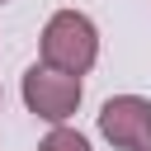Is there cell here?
Wrapping results in <instances>:
<instances>
[{"label":"cell","mask_w":151,"mask_h":151,"mask_svg":"<svg viewBox=\"0 0 151 151\" xmlns=\"http://www.w3.org/2000/svg\"><path fill=\"white\" fill-rule=\"evenodd\" d=\"M80 76H66V71H52V66H28L24 71V104L28 113H38L42 123L61 127L76 109H80Z\"/></svg>","instance_id":"2"},{"label":"cell","mask_w":151,"mask_h":151,"mask_svg":"<svg viewBox=\"0 0 151 151\" xmlns=\"http://www.w3.org/2000/svg\"><path fill=\"white\" fill-rule=\"evenodd\" d=\"M38 151H90V142H85L76 127H66V123H61V127H52V132L38 142Z\"/></svg>","instance_id":"4"},{"label":"cell","mask_w":151,"mask_h":151,"mask_svg":"<svg viewBox=\"0 0 151 151\" xmlns=\"http://www.w3.org/2000/svg\"><path fill=\"white\" fill-rule=\"evenodd\" d=\"M99 132L118 151H151V99H142V94H113L99 109Z\"/></svg>","instance_id":"3"},{"label":"cell","mask_w":151,"mask_h":151,"mask_svg":"<svg viewBox=\"0 0 151 151\" xmlns=\"http://www.w3.org/2000/svg\"><path fill=\"white\" fill-rule=\"evenodd\" d=\"M0 5H5V0H0Z\"/></svg>","instance_id":"5"},{"label":"cell","mask_w":151,"mask_h":151,"mask_svg":"<svg viewBox=\"0 0 151 151\" xmlns=\"http://www.w3.org/2000/svg\"><path fill=\"white\" fill-rule=\"evenodd\" d=\"M38 47H42V66L66 71V76H85L99 61V28L80 9H57L42 24V42Z\"/></svg>","instance_id":"1"}]
</instances>
